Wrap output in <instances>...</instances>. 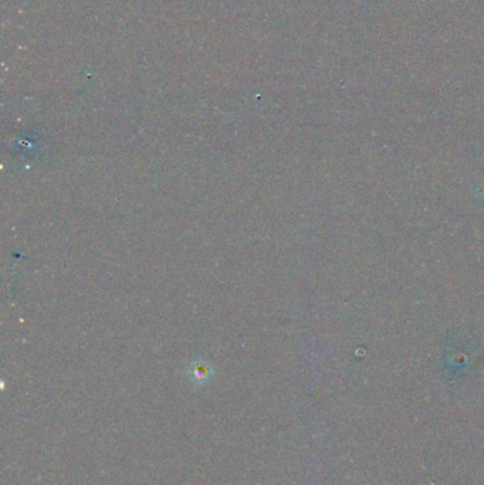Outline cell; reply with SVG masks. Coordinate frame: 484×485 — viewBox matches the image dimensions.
I'll return each instance as SVG.
<instances>
[{
  "instance_id": "obj_1",
  "label": "cell",
  "mask_w": 484,
  "mask_h": 485,
  "mask_svg": "<svg viewBox=\"0 0 484 485\" xmlns=\"http://www.w3.org/2000/svg\"><path fill=\"white\" fill-rule=\"evenodd\" d=\"M211 375H212V370L206 365H196L191 370V379L196 385H204L207 382V379L211 377Z\"/></svg>"
}]
</instances>
